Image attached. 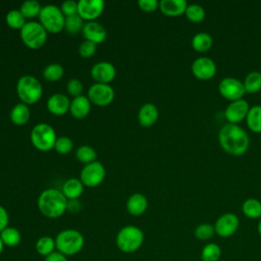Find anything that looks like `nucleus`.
<instances>
[{"instance_id": "obj_41", "label": "nucleus", "mask_w": 261, "mask_h": 261, "mask_svg": "<svg viewBox=\"0 0 261 261\" xmlns=\"http://www.w3.org/2000/svg\"><path fill=\"white\" fill-rule=\"evenodd\" d=\"M61 12L65 16L74 15L77 13V2L73 0H66L61 4Z\"/></svg>"}, {"instance_id": "obj_27", "label": "nucleus", "mask_w": 261, "mask_h": 261, "mask_svg": "<svg viewBox=\"0 0 261 261\" xmlns=\"http://www.w3.org/2000/svg\"><path fill=\"white\" fill-rule=\"evenodd\" d=\"M247 125L253 133H261V105H254L250 107L246 117Z\"/></svg>"}, {"instance_id": "obj_10", "label": "nucleus", "mask_w": 261, "mask_h": 261, "mask_svg": "<svg viewBox=\"0 0 261 261\" xmlns=\"http://www.w3.org/2000/svg\"><path fill=\"white\" fill-rule=\"evenodd\" d=\"M105 168L99 161L86 164L81 171V181L87 187H96L103 181Z\"/></svg>"}, {"instance_id": "obj_24", "label": "nucleus", "mask_w": 261, "mask_h": 261, "mask_svg": "<svg viewBox=\"0 0 261 261\" xmlns=\"http://www.w3.org/2000/svg\"><path fill=\"white\" fill-rule=\"evenodd\" d=\"M192 48L197 52L208 51L213 44V38L208 33L200 32L192 38Z\"/></svg>"}, {"instance_id": "obj_22", "label": "nucleus", "mask_w": 261, "mask_h": 261, "mask_svg": "<svg viewBox=\"0 0 261 261\" xmlns=\"http://www.w3.org/2000/svg\"><path fill=\"white\" fill-rule=\"evenodd\" d=\"M148 207L147 198L140 193L133 194L126 201V209L129 214L134 216H140L145 213Z\"/></svg>"}, {"instance_id": "obj_45", "label": "nucleus", "mask_w": 261, "mask_h": 261, "mask_svg": "<svg viewBox=\"0 0 261 261\" xmlns=\"http://www.w3.org/2000/svg\"><path fill=\"white\" fill-rule=\"evenodd\" d=\"M45 261H68L67 257L58 251L53 252L49 256L45 257Z\"/></svg>"}, {"instance_id": "obj_30", "label": "nucleus", "mask_w": 261, "mask_h": 261, "mask_svg": "<svg viewBox=\"0 0 261 261\" xmlns=\"http://www.w3.org/2000/svg\"><path fill=\"white\" fill-rule=\"evenodd\" d=\"M0 238L6 247H16L21 241V234L15 227L7 226L0 232Z\"/></svg>"}, {"instance_id": "obj_35", "label": "nucleus", "mask_w": 261, "mask_h": 261, "mask_svg": "<svg viewBox=\"0 0 261 261\" xmlns=\"http://www.w3.org/2000/svg\"><path fill=\"white\" fill-rule=\"evenodd\" d=\"M187 18L192 22H200L205 18V9L196 3L188 4L186 12Z\"/></svg>"}, {"instance_id": "obj_42", "label": "nucleus", "mask_w": 261, "mask_h": 261, "mask_svg": "<svg viewBox=\"0 0 261 261\" xmlns=\"http://www.w3.org/2000/svg\"><path fill=\"white\" fill-rule=\"evenodd\" d=\"M67 92L71 96H73V97L81 96V94L83 92V85H82V83L77 79L69 80L68 83H67Z\"/></svg>"}, {"instance_id": "obj_20", "label": "nucleus", "mask_w": 261, "mask_h": 261, "mask_svg": "<svg viewBox=\"0 0 261 261\" xmlns=\"http://www.w3.org/2000/svg\"><path fill=\"white\" fill-rule=\"evenodd\" d=\"M159 116L158 108L153 103H146L144 104L138 113V119L141 125L143 126H151L153 125Z\"/></svg>"}, {"instance_id": "obj_13", "label": "nucleus", "mask_w": 261, "mask_h": 261, "mask_svg": "<svg viewBox=\"0 0 261 261\" xmlns=\"http://www.w3.org/2000/svg\"><path fill=\"white\" fill-rule=\"evenodd\" d=\"M103 0H80L77 2V14L84 19L94 21L104 10Z\"/></svg>"}, {"instance_id": "obj_44", "label": "nucleus", "mask_w": 261, "mask_h": 261, "mask_svg": "<svg viewBox=\"0 0 261 261\" xmlns=\"http://www.w3.org/2000/svg\"><path fill=\"white\" fill-rule=\"evenodd\" d=\"M8 220H9V217L6 209L0 205V232L7 227Z\"/></svg>"}, {"instance_id": "obj_28", "label": "nucleus", "mask_w": 261, "mask_h": 261, "mask_svg": "<svg viewBox=\"0 0 261 261\" xmlns=\"http://www.w3.org/2000/svg\"><path fill=\"white\" fill-rule=\"evenodd\" d=\"M36 251L39 255L47 257L56 250V245H55V239L49 237V236H44L38 239L36 242Z\"/></svg>"}, {"instance_id": "obj_16", "label": "nucleus", "mask_w": 261, "mask_h": 261, "mask_svg": "<svg viewBox=\"0 0 261 261\" xmlns=\"http://www.w3.org/2000/svg\"><path fill=\"white\" fill-rule=\"evenodd\" d=\"M91 75L99 84H108L115 77V68L112 63L101 61L93 65Z\"/></svg>"}, {"instance_id": "obj_18", "label": "nucleus", "mask_w": 261, "mask_h": 261, "mask_svg": "<svg viewBox=\"0 0 261 261\" xmlns=\"http://www.w3.org/2000/svg\"><path fill=\"white\" fill-rule=\"evenodd\" d=\"M69 99L60 93L53 94L47 101L48 110L54 115H63L69 110Z\"/></svg>"}, {"instance_id": "obj_29", "label": "nucleus", "mask_w": 261, "mask_h": 261, "mask_svg": "<svg viewBox=\"0 0 261 261\" xmlns=\"http://www.w3.org/2000/svg\"><path fill=\"white\" fill-rule=\"evenodd\" d=\"M243 85L246 93L254 94L259 92L261 90V72L257 70L250 71L246 75Z\"/></svg>"}, {"instance_id": "obj_3", "label": "nucleus", "mask_w": 261, "mask_h": 261, "mask_svg": "<svg viewBox=\"0 0 261 261\" xmlns=\"http://www.w3.org/2000/svg\"><path fill=\"white\" fill-rule=\"evenodd\" d=\"M85 244L84 236L76 229L61 230L55 238L56 251L67 256H72L81 252Z\"/></svg>"}, {"instance_id": "obj_5", "label": "nucleus", "mask_w": 261, "mask_h": 261, "mask_svg": "<svg viewBox=\"0 0 261 261\" xmlns=\"http://www.w3.org/2000/svg\"><path fill=\"white\" fill-rule=\"evenodd\" d=\"M16 93L22 103L27 105L34 104L39 101L42 96V85L35 76L23 75L17 81Z\"/></svg>"}, {"instance_id": "obj_37", "label": "nucleus", "mask_w": 261, "mask_h": 261, "mask_svg": "<svg viewBox=\"0 0 261 261\" xmlns=\"http://www.w3.org/2000/svg\"><path fill=\"white\" fill-rule=\"evenodd\" d=\"M6 22L12 29L21 30L22 27L25 24V18L19 10L14 9V10H10L6 14Z\"/></svg>"}, {"instance_id": "obj_38", "label": "nucleus", "mask_w": 261, "mask_h": 261, "mask_svg": "<svg viewBox=\"0 0 261 261\" xmlns=\"http://www.w3.org/2000/svg\"><path fill=\"white\" fill-rule=\"evenodd\" d=\"M43 75L49 82H56L63 75V68L59 63H51L45 67Z\"/></svg>"}, {"instance_id": "obj_26", "label": "nucleus", "mask_w": 261, "mask_h": 261, "mask_svg": "<svg viewBox=\"0 0 261 261\" xmlns=\"http://www.w3.org/2000/svg\"><path fill=\"white\" fill-rule=\"evenodd\" d=\"M10 119L16 125H23L30 119V109L24 103L16 104L10 112Z\"/></svg>"}, {"instance_id": "obj_11", "label": "nucleus", "mask_w": 261, "mask_h": 261, "mask_svg": "<svg viewBox=\"0 0 261 261\" xmlns=\"http://www.w3.org/2000/svg\"><path fill=\"white\" fill-rule=\"evenodd\" d=\"M220 95L229 101H237L243 98L246 93L243 82L234 77H224L218 85Z\"/></svg>"}, {"instance_id": "obj_46", "label": "nucleus", "mask_w": 261, "mask_h": 261, "mask_svg": "<svg viewBox=\"0 0 261 261\" xmlns=\"http://www.w3.org/2000/svg\"><path fill=\"white\" fill-rule=\"evenodd\" d=\"M257 231H258L259 236L261 237V218H260V220H259V222L257 224Z\"/></svg>"}, {"instance_id": "obj_1", "label": "nucleus", "mask_w": 261, "mask_h": 261, "mask_svg": "<svg viewBox=\"0 0 261 261\" xmlns=\"http://www.w3.org/2000/svg\"><path fill=\"white\" fill-rule=\"evenodd\" d=\"M218 141L221 148L232 156L245 154L250 145L248 134L239 124L233 123H225L220 128Z\"/></svg>"}, {"instance_id": "obj_39", "label": "nucleus", "mask_w": 261, "mask_h": 261, "mask_svg": "<svg viewBox=\"0 0 261 261\" xmlns=\"http://www.w3.org/2000/svg\"><path fill=\"white\" fill-rule=\"evenodd\" d=\"M72 147H73V143H72V141L68 137L57 138V140L55 142V145H54V149L59 154H67V153H69L71 151Z\"/></svg>"}, {"instance_id": "obj_17", "label": "nucleus", "mask_w": 261, "mask_h": 261, "mask_svg": "<svg viewBox=\"0 0 261 261\" xmlns=\"http://www.w3.org/2000/svg\"><path fill=\"white\" fill-rule=\"evenodd\" d=\"M82 33H83V36L86 38V40L91 41L95 44L103 43L107 37L105 28L95 20L89 21L86 24H84Z\"/></svg>"}, {"instance_id": "obj_19", "label": "nucleus", "mask_w": 261, "mask_h": 261, "mask_svg": "<svg viewBox=\"0 0 261 261\" xmlns=\"http://www.w3.org/2000/svg\"><path fill=\"white\" fill-rule=\"evenodd\" d=\"M188 3L185 0H161L159 9L167 16H178L186 12Z\"/></svg>"}, {"instance_id": "obj_9", "label": "nucleus", "mask_w": 261, "mask_h": 261, "mask_svg": "<svg viewBox=\"0 0 261 261\" xmlns=\"http://www.w3.org/2000/svg\"><path fill=\"white\" fill-rule=\"evenodd\" d=\"M90 102L97 106H106L114 99V91L108 84H93L88 91Z\"/></svg>"}, {"instance_id": "obj_31", "label": "nucleus", "mask_w": 261, "mask_h": 261, "mask_svg": "<svg viewBox=\"0 0 261 261\" xmlns=\"http://www.w3.org/2000/svg\"><path fill=\"white\" fill-rule=\"evenodd\" d=\"M202 261H218L221 257V248L215 243L206 244L200 254Z\"/></svg>"}, {"instance_id": "obj_43", "label": "nucleus", "mask_w": 261, "mask_h": 261, "mask_svg": "<svg viewBox=\"0 0 261 261\" xmlns=\"http://www.w3.org/2000/svg\"><path fill=\"white\" fill-rule=\"evenodd\" d=\"M139 7L147 12H153L159 7V2L157 0H139Z\"/></svg>"}, {"instance_id": "obj_6", "label": "nucleus", "mask_w": 261, "mask_h": 261, "mask_svg": "<svg viewBox=\"0 0 261 261\" xmlns=\"http://www.w3.org/2000/svg\"><path fill=\"white\" fill-rule=\"evenodd\" d=\"M56 140L57 138L54 128L47 123H38L31 132L32 144L40 151H49L53 149Z\"/></svg>"}, {"instance_id": "obj_47", "label": "nucleus", "mask_w": 261, "mask_h": 261, "mask_svg": "<svg viewBox=\"0 0 261 261\" xmlns=\"http://www.w3.org/2000/svg\"><path fill=\"white\" fill-rule=\"evenodd\" d=\"M3 250H4V244H3V242H2V240H1V238H0V255L2 254Z\"/></svg>"}, {"instance_id": "obj_40", "label": "nucleus", "mask_w": 261, "mask_h": 261, "mask_svg": "<svg viewBox=\"0 0 261 261\" xmlns=\"http://www.w3.org/2000/svg\"><path fill=\"white\" fill-rule=\"evenodd\" d=\"M96 49H97V44L91 42V41H84L81 45H80V48H79V53L82 57L84 58H89L91 57L95 52H96Z\"/></svg>"}, {"instance_id": "obj_8", "label": "nucleus", "mask_w": 261, "mask_h": 261, "mask_svg": "<svg viewBox=\"0 0 261 261\" xmlns=\"http://www.w3.org/2000/svg\"><path fill=\"white\" fill-rule=\"evenodd\" d=\"M22 42L31 49L41 48L47 39V31L37 21H29L20 30Z\"/></svg>"}, {"instance_id": "obj_7", "label": "nucleus", "mask_w": 261, "mask_h": 261, "mask_svg": "<svg viewBox=\"0 0 261 261\" xmlns=\"http://www.w3.org/2000/svg\"><path fill=\"white\" fill-rule=\"evenodd\" d=\"M39 18L40 23L44 27V29L52 34H57L64 29L65 17L61 12V9L56 5L48 4L42 7Z\"/></svg>"}, {"instance_id": "obj_12", "label": "nucleus", "mask_w": 261, "mask_h": 261, "mask_svg": "<svg viewBox=\"0 0 261 261\" xmlns=\"http://www.w3.org/2000/svg\"><path fill=\"white\" fill-rule=\"evenodd\" d=\"M239 225L240 219L234 213H224L220 215L214 223L215 233L221 238H229L237 232Z\"/></svg>"}, {"instance_id": "obj_33", "label": "nucleus", "mask_w": 261, "mask_h": 261, "mask_svg": "<svg viewBox=\"0 0 261 261\" xmlns=\"http://www.w3.org/2000/svg\"><path fill=\"white\" fill-rule=\"evenodd\" d=\"M84 28L83 18L76 13L74 15L65 16L64 20V29L70 35H75Z\"/></svg>"}, {"instance_id": "obj_36", "label": "nucleus", "mask_w": 261, "mask_h": 261, "mask_svg": "<svg viewBox=\"0 0 261 261\" xmlns=\"http://www.w3.org/2000/svg\"><path fill=\"white\" fill-rule=\"evenodd\" d=\"M194 234L200 241H209L215 234L214 225L207 223V222L201 223L195 228Z\"/></svg>"}, {"instance_id": "obj_25", "label": "nucleus", "mask_w": 261, "mask_h": 261, "mask_svg": "<svg viewBox=\"0 0 261 261\" xmlns=\"http://www.w3.org/2000/svg\"><path fill=\"white\" fill-rule=\"evenodd\" d=\"M243 214L250 219L261 218V202L255 198H249L242 204Z\"/></svg>"}, {"instance_id": "obj_14", "label": "nucleus", "mask_w": 261, "mask_h": 261, "mask_svg": "<svg viewBox=\"0 0 261 261\" xmlns=\"http://www.w3.org/2000/svg\"><path fill=\"white\" fill-rule=\"evenodd\" d=\"M249 109L250 106L246 100L240 99L237 101H232L225 108L224 116L228 123L238 124L239 122L246 119Z\"/></svg>"}, {"instance_id": "obj_15", "label": "nucleus", "mask_w": 261, "mask_h": 261, "mask_svg": "<svg viewBox=\"0 0 261 261\" xmlns=\"http://www.w3.org/2000/svg\"><path fill=\"white\" fill-rule=\"evenodd\" d=\"M216 64L209 57H199L192 63V73L199 80H210L216 73Z\"/></svg>"}, {"instance_id": "obj_32", "label": "nucleus", "mask_w": 261, "mask_h": 261, "mask_svg": "<svg viewBox=\"0 0 261 261\" xmlns=\"http://www.w3.org/2000/svg\"><path fill=\"white\" fill-rule=\"evenodd\" d=\"M75 157L79 161H81L85 164H89V163L96 161L97 153L92 147H90L88 145H83L76 149Z\"/></svg>"}, {"instance_id": "obj_23", "label": "nucleus", "mask_w": 261, "mask_h": 261, "mask_svg": "<svg viewBox=\"0 0 261 261\" xmlns=\"http://www.w3.org/2000/svg\"><path fill=\"white\" fill-rule=\"evenodd\" d=\"M84 191V185L83 182L77 178H69L65 180V182L62 186V194L65 196L67 200H76L80 198V196L83 194Z\"/></svg>"}, {"instance_id": "obj_34", "label": "nucleus", "mask_w": 261, "mask_h": 261, "mask_svg": "<svg viewBox=\"0 0 261 261\" xmlns=\"http://www.w3.org/2000/svg\"><path fill=\"white\" fill-rule=\"evenodd\" d=\"M42 7L39 2L35 0H27L24 1L19 8V11L24 16V18H33L40 14Z\"/></svg>"}, {"instance_id": "obj_2", "label": "nucleus", "mask_w": 261, "mask_h": 261, "mask_svg": "<svg viewBox=\"0 0 261 261\" xmlns=\"http://www.w3.org/2000/svg\"><path fill=\"white\" fill-rule=\"evenodd\" d=\"M68 207V201L61 191L57 189H47L38 198V208L41 213L48 218H58Z\"/></svg>"}, {"instance_id": "obj_21", "label": "nucleus", "mask_w": 261, "mask_h": 261, "mask_svg": "<svg viewBox=\"0 0 261 261\" xmlns=\"http://www.w3.org/2000/svg\"><path fill=\"white\" fill-rule=\"evenodd\" d=\"M91 109V102L86 96H77L72 99L69 106V111L71 115L75 118L82 119L86 117Z\"/></svg>"}, {"instance_id": "obj_4", "label": "nucleus", "mask_w": 261, "mask_h": 261, "mask_svg": "<svg viewBox=\"0 0 261 261\" xmlns=\"http://www.w3.org/2000/svg\"><path fill=\"white\" fill-rule=\"evenodd\" d=\"M117 248L123 253H134L138 251L144 243V232L135 225L122 227L116 234L115 240Z\"/></svg>"}]
</instances>
